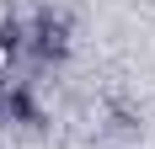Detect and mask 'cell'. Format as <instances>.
Instances as JSON below:
<instances>
[{
	"mask_svg": "<svg viewBox=\"0 0 155 149\" xmlns=\"http://www.w3.org/2000/svg\"><path fill=\"white\" fill-rule=\"evenodd\" d=\"M64 16H38V27H32V53L38 59H64V48H70V37H64Z\"/></svg>",
	"mask_w": 155,
	"mask_h": 149,
	"instance_id": "1",
	"label": "cell"
}]
</instances>
